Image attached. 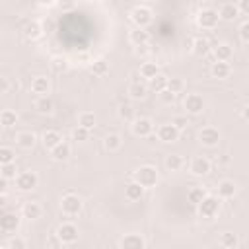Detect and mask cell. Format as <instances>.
I'll use <instances>...</instances> for the list:
<instances>
[{
	"mask_svg": "<svg viewBox=\"0 0 249 249\" xmlns=\"http://www.w3.org/2000/svg\"><path fill=\"white\" fill-rule=\"evenodd\" d=\"M220 208H222V198L218 195H206L202 198V202L196 206V212L204 220H214L218 216Z\"/></svg>",
	"mask_w": 249,
	"mask_h": 249,
	"instance_id": "obj_1",
	"label": "cell"
},
{
	"mask_svg": "<svg viewBox=\"0 0 249 249\" xmlns=\"http://www.w3.org/2000/svg\"><path fill=\"white\" fill-rule=\"evenodd\" d=\"M31 91L37 93L39 97H47L51 93V82L47 76H35L31 80Z\"/></svg>",
	"mask_w": 249,
	"mask_h": 249,
	"instance_id": "obj_15",
	"label": "cell"
},
{
	"mask_svg": "<svg viewBox=\"0 0 249 249\" xmlns=\"http://www.w3.org/2000/svg\"><path fill=\"white\" fill-rule=\"evenodd\" d=\"M167 89L171 91V93H181L183 89H185V80L183 78H179V76H173V78H169V84H167Z\"/></svg>",
	"mask_w": 249,
	"mask_h": 249,
	"instance_id": "obj_42",
	"label": "cell"
},
{
	"mask_svg": "<svg viewBox=\"0 0 249 249\" xmlns=\"http://www.w3.org/2000/svg\"><path fill=\"white\" fill-rule=\"evenodd\" d=\"M239 14H241V12H239V6H237L235 2H224V4H220V8H218V16H220V19H224V21H233Z\"/></svg>",
	"mask_w": 249,
	"mask_h": 249,
	"instance_id": "obj_14",
	"label": "cell"
},
{
	"mask_svg": "<svg viewBox=\"0 0 249 249\" xmlns=\"http://www.w3.org/2000/svg\"><path fill=\"white\" fill-rule=\"evenodd\" d=\"M10 249H25L27 247V241L23 239V237H19V235H14V237H10V241L6 243Z\"/></svg>",
	"mask_w": 249,
	"mask_h": 249,
	"instance_id": "obj_46",
	"label": "cell"
},
{
	"mask_svg": "<svg viewBox=\"0 0 249 249\" xmlns=\"http://www.w3.org/2000/svg\"><path fill=\"white\" fill-rule=\"evenodd\" d=\"M132 181L140 183L144 189H152V187H156V183L160 181V173H158V169H156L154 165H140V167L134 171Z\"/></svg>",
	"mask_w": 249,
	"mask_h": 249,
	"instance_id": "obj_2",
	"label": "cell"
},
{
	"mask_svg": "<svg viewBox=\"0 0 249 249\" xmlns=\"http://www.w3.org/2000/svg\"><path fill=\"white\" fill-rule=\"evenodd\" d=\"M19 214L18 212H10V210H6L4 214H2V218H0V230L4 231V233H12V231H16L18 228H19Z\"/></svg>",
	"mask_w": 249,
	"mask_h": 249,
	"instance_id": "obj_13",
	"label": "cell"
},
{
	"mask_svg": "<svg viewBox=\"0 0 249 249\" xmlns=\"http://www.w3.org/2000/svg\"><path fill=\"white\" fill-rule=\"evenodd\" d=\"M210 160L208 158H204V156H195L193 160H191V163H189V171H191V175H195V177H204V175H208L210 173Z\"/></svg>",
	"mask_w": 249,
	"mask_h": 249,
	"instance_id": "obj_12",
	"label": "cell"
},
{
	"mask_svg": "<svg viewBox=\"0 0 249 249\" xmlns=\"http://www.w3.org/2000/svg\"><path fill=\"white\" fill-rule=\"evenodd\" d=\"M41 214H43V206L39 202L27 200L21 204V216L27 220H37V218H41Z\"/></svg>",
	"mask_w": 249,
	"mask_h": 249,
	"instance_id": "obj_19",
	"label": "cell"
},
{
	"mask_svg": "<svg viewBox=\"0 0 249 249\" xmlns=\"http://www.w3.org/2000/svg\"><path fill=\"white\" fill-rule=\"evenodd\" d=\"M195 19L200 29H214L220 21V16H218V10H214V8H202Z\"/></svg>",
	"mask_w": 249,
	"mask_h": 249,
	"instance_id": "obj_6",
	"label": "cell"
},
{
	"mask_svg": "<svg viewBox=\"0 0 249 249\" xmlns=\"http://www.w3.org/2000/svg\"><path fill=\"white\" fill-rule=\"evenodd\" d=\"M216 191H218V196H220V198H233L235 193H237V185H235L231 179H222V181L218 183Z\"/></svg>",
	"mask_w": 249,
	"mask_h": 249,
	"instance_id": "obj_21",
	"label": "cell"
},
{
	"mask_svg": "<svg viewBox=\"0 0 249 249\" xmlns=\"http://www.w3.org/2000/svg\"><path fill=\"white\" fill-rule=\"evenodd\" d=\"M163 165L167 171H179L183 167V158L179 154H169V156H165Z\"/></svg>",
	"mask_w": 249,
	"mask_h": 249,
	"instance_id": "obj_37",
	"label": "cell"
},
{
	"mask_svg": "<svg viewBox=\"0 0 249 249\" xmlns=\"http://www.w3.org/2000/svg\"><path fill=\"white\" fill-rule=\"evenodd\" d=\"M191 53L195 56H206L210 53V41L206 37H195L191 43Z\"/></svg>",
	"mask_w": 249,
	"mask_h": 249,
	"instance_id": "obj_23",
	"label": "cell"
},
{
	"mask_svg": "<svg viewBox=\"0 0 249 249\" xmlns=\"http://www.w3.org/2000/svg\"><path fill=\"white\" fill-rule=\"evenodd\" d=\"M144 187L140 185V183H136V181H130V183H126L124 185V196L128 198V200H140L142 196H144Z\"/></svg>",
	"mask_w": 249,
	"mask_h": 249,
	"instance_id": "obj_26",
	"label": "cell"
},
{
	"mask_svg": "<svg viewBox=\"0 0 249 249\" xmlns=\"http://www.w3.org/2000/svg\"><path fill=\"white\" fill-rule=\"evenodd\" d=\"M70 146L66 144V142H62V144H58L54 150H51V158L54 160V161H66L68 158H70Z\"/></svg>",
	"mask_w": 249,
	"mask_h": 249,
	"instance_id": "obj_33",
	"label": "cell"
},
{
	"mask_svg": "<svg viewBox=\"0 0 249 249\" xmlns=\"http://www.w3.org/2000/svg\"><path fill=\"white\" fill-rule=\"evenodd\" d=\"M64 140H62V134L58 132V130H45L43 132V136H41V144H43V148L45 150H54L58 144H62Z\"/></svg>",
	"mask_w": 249,
	"mask_h": 249,
	"instance_id": "obj_17",
	"label": "cell"
},
{
	"mask_svg": "<svg viewBox=\"0 0 249 249\" xmlns=\"http://www.w3.org/2000/svg\"><path fill=\"white\" fill-rule=\"evenodd\" d=\"M78 237H80V230H78V226L72 224V222H62V224L56 228V239H58L60 243L72 245V243L78 241Z\"/></svg>",
	"mask_w": 249,
	"mask_h": 249,
	"instance_id": "obj_5",
	"label": "cell"
},
{
	"mask_svg": "<svg viewBox=\"0 0 249 249\" xmlns=\"http://www.w3.org/2000/svg\"><path fill=\"white\" fill-rule=\"evenodd\" d=\"M2 249H8V245H2Z\"/></svg>",
	"mask_w": 249,
	"mask_h": 249,
	"instance_id": "obj_52",
	"label": "cell"
},
{
	"mask_svg": "<svg viewBox=\"0 0 249 249\" xmlns=\"http://www.w3.org/2000/svg\"><path fill=\"white\" fill-rule=\"evenodd\" d=\"M10 88H12L10 80H8L6 76H0V93H2V95H6V93L10 91Z\"/></svg>",
	"mask_w": 249,
	"mask_h": 249,
	"instance_id": "obj_49",
	"label": "cell"
},
{
	"mask_svg": "<svg viewBox=\"0 0 249 249\" xmlns=\"http://www.w3.org/2000/svg\"><path fill=\"white\" fill-rule=\"evenodd\" d=\"M16 189L21 191V193H29L33 189H37L39 185V177L35 171H19L18 177H16Z\"/></svg>",
	"mask_w": 249,
	"mask_h": 249,
	"instance_id": "obj_8",
	"label": "cell"
},
{
	"mask_svg": "<svg viewBox=\"0 0 249 249\" xmlns=\"http://www.w3.org/2000/svg\"><path fill=\"white\" fill-rule=\"evenodd\" d=\"M95 123H97V119H95V115L91 111H82L78 115V126H84V128L91 130L95 126Z\"/></svg>",
	"mask_w": 249,
	"mask_h": 249,
	"instance_id": "obj_36",
	"label": "cell"
},
{
	"mask_svg": "<svg viewBox=\"0 0 249 249\" xmlns=\"http://www.w3.org/2000/svg\"><path fill=\"white\" fill-rule=\"evenodd\" d=\"M128 41L134 45V47H146L150 43V33L146 29H140V27H134L130 33H128Z\"/></svg>",
	"mask_w": 249,
	"mask_h": 249,
	"instance_id": "obj_22",
	"label": "cell"
},
{
	"mask_svg": "<svg viewBox=\"0 0 249 249\" xmlns=\"http://www.w3.org/2000/svg\"><path fill=\"white\" fill-rule=\"evenodd\" d=\"M239 39H241L243 43H247V45H249V19H247V21H243V23L239 25Z\"/></svg>",
	"mask_w": 249,
	"mask_h": 249,
	"instance_id": "obj_47",
	"label": "cell"
},
{
	"mask_svg": "<svg viewBox=\"0 0 249 249\" xmlns=\"http://www.w3.org/2000/svg\"><path fill=\"white\" fill-rule=\"evenodd\" d=\"M130 19H132L134 27L146 29V27L152 23V19H154V12H152L148 6L138 4V6H134V8L130 10Z\"/></svg>",
	"mask_w": 249,
	"mask_h": 249,
	"instance_id": "obj_3",
	"label": "cell"
},
{
	"mask_svg": "<svg viewBox=\"0 0 249 249\" xmlns=\"http://www.w3.org/2000/svg\"><path fill=\"white\" fill-rule=\"evenodd\" d=\"M8 249H10V247H8Z\"/></svg>",
	"mask_w": 249,
	"mask_h": 249,
	"instance_id": "obj_53",
	"label": "cell"
},
{
	"mask_svg": "<svg viewBox=\"0 0 249 249\" xmlns=\"http://www.w3.org/2000/svg\"><path fill=\"white\" fill-rule=\"evenodd\" d=\"M0 177L6 179V181H16V177H18V167H16V163L0 165Z\"/></svg>",
	"mask_w": 249,
	"mask_h": 249,
	"instance_id": "obj_41",
	"label": "cell"
},
{
	"mask_svg": "<svg viewBox=\"0 0 249 249\" xmlns=\"http://www.w3.org/2000/svg\"><path fill=\"white\" fill-rule=\"evenodd\" d=\"M179 136H181V130H177L171 123H165V124H161L160 128H158V138L161 140V142H175V140H179Z\"/></svg>",
	"mask_w": 249,
	"mask_h": 249,
	"instance_id": "obj_16",
	"label": "cell"
},
{
	"mask_svg": "<svg viewBox=\"0 0 249 249\" xmlns=\"http://www.w3.org/2000/svg\"><path fill=\"white\" fill-rule=\"evenodd\" d=\"M16 123H18V113H16L14 109H4V111L0 113V124H2L4 128H12Z\"/></svg>",
	"mask_w": 249,
	"mask_h": 249,
	"instance_id": "obj_35",
	"label": "cell"
},
{
	"mask_svg": "<svg viewBox=\"0 0 249 249\" xmlns=\"http://www.w3.org/2000/svg\"><path fill=\"white\" fill-rule=\"evenodd\" d=\"M119 249H146V239L136 231L124 233L119 239Z\"/></svg>",
	"mask_w": 249,
	"mask_h": 249,
	"instance_id": "obj_11",
	"label": "cell"
},
{
	"mask_svg": "<svg viewBox=\"0 0 249 249\" xmlns=\"http://www.w3.org/2000/svg\"><path fill=\"white\" fill-rule=\"evenodd\" d=\"M6 163H16V150L10 146L0 148V165H6Z\"/></svg>",
	"mask_w": 249,
	"mask_h": 249,
	"instance_id": "obj_40",
	"label": "cell"
},
{
	"mask_svg": "<svg viewBox=\"0 0 249 249\" xmlns=\"http://www.w3.org/2000/svg\"><path fill=\"white\" fill-rule=\"evenodd\" d=\"M82 208H84V202L74 193H68L60 198V212L66 214V216H78L82 212Z\"/></svg>",
	"mask_w": 249,
	"mask_h": 249,
	"instance_id": "obj_4",
	"label": "cell"
},
{
	"mask_svg": "<svg viewBox=\"0 0 249 249\" xmlns=\"http://www.w3.org/2000/svg\"><path fill=\"white\" fill-rule=\"evenodd\" d=\"M160 99H161V103L171 105V103L175 101V93H171L169 89H165V91H161V93H160Z\"/></svg>",
	"mask_w": 249,
	"mask_h": 249,
	"instance_id": "obj_48",
	"label": "cell"
},
{
	"mask_svg": "<svg viewBox=\"0 0 249 249\" xmlns=\"http://www.w3.org/2000/svg\"><path fill=\"white\" fill-rule=\"evenodd\" d=\"M33 107H35V111L39 115H53V111H54V103H53V99L49 95L47 97H39Z\"/></svg>",
	"mask_w": 249,
	"mask_h": 249,
	"instance_id": "obj_30",
	"label": "cell"
},
{
	"mask_svg": "<svg viewBox=\"0 0 249 249\" xmlns=\"http://www.w3.org/2000/svg\"><path fill=\"white\" fill-rule=\"evenodd\" d=\"M89 72H91L93 76L101 78V76H105V74L109 72V62L103 60V58H97V60H93V62L89 64Z\"/></svg>",
	"mask_w": 249,
	"mask_h": 249,
	"instance_id": "obj_34",
	"label": "cell"
},
{
	"mask_svg": "<svg viewBox=\"0 0 249 249\" xmlns=\"http://www.w3.org/2000/svg\"><path fill=\"white\" fill-rule=\"evenodd\" d=\"M121 146H123V138H121V134H117V132H109V134L103 138V148H105L107 152H119Z\"/></svg>",
	"mask_w": 249,
	"mask_h": 249,
	"instance_id": "obj_27",
	"label": "cell"
},
{
	"mask_svg": "<svg viewBox=\"0 0 249 249\" xmlns=\"http://www.w3.org/2000/svg\"><path fill=\"white\" fill-rule=\"evenodd\" d=\"M206 195H208V193H206L204 187H193V189L187 193V198H189V202H191L193 206H198Z\"/></svg>",
	"mask_w": 249,
	"mask_h": 249,
	"instance_id": "obj_38",
	"label": "cell"
},
{
	"mask_svg": "<svg viewBox=\"0 0 249 249\" xmlns=\"http://www.w3.org/2000/svg\"><path fill=\"white\" fill-rule=\"evenodd\" d=\"M161 72H160V64L158 62H154V60H146V62H142L140 64V76L146 80V82H152L156 76H160Z\"/></svg>",
	"mask_w": 249,
	"mask_h": 249,
	"instance_id": "obj_20",
	"label": "cell"
},
{
	"mask_svg": "<svg viewBox=\"0 0 249 249\" xmlns=\"http://www.w3.org/2000/svg\"><path fill=\"white\" fill-rule=\"evenodd\" d=\"M231 56H233V49L230 43H218L214 47V58L218 62H230Z\"/></svg>",
	"mask_w": 249,
	"mask_h": 249,
	"instance_id": "obj_24",
	"label": "cell"
},
{
	"mask_svg": "<svg viewBox=\"0 0 249 249\" xmlns=\"http://www.w3.org/2000/svg\"><path fill=\"white\" fill-rule=\"evenodd\" d=\"M171 124H173L177 130H185V128L189 126V119H187V115H177V117L171 119Z\"/></svg>",
	"mask_w": 249,
	"mask_h": 249,
	"instance_id": "obj_45",
	"label": "cell"
},
{
	"mask_svg": "<svg viewBox=\"0 0 249 249\" xmlns=\"http://www.w3.org/2000/svg\"><path fill=\"white\" fill-rule=\"evenodd\" d=\"M72 140L74 142H86V140H89V130L88 128H84V126H76L74 130H72Z\"/></svg>",
	"mask_w": 249,
	"mask_h": 249,
	"instance_id": "obj_43",
	"label": "cell"
},
{
	"mask_svg": "<svg viewBox=\"0 0 249 249\" xmlns=\"http://www.w3.org/2000/svg\"><path fill=\"white\" fill-rule=\"evenodd\" d=\"M167 84H169V76L160 74V76H156L152 82H148V88H150L152 91H156V93H161V91L167 89Z\"/></svg>",
	"mask_w": 249,
	"mask_h": 249,
	"instance_id": "obj_32",
	"label": "cell"
},
{
	"mask_svg": "<svg viewBox=\"0 0 249 249\" xmlns=\"http://www.w3.org/2000/svg\"><path fill=\"white\" fill-rule=\"evenodd\" d=\"M218 243L224 247V249H235L239 245V237L235 231H222L220 237H218Z\"/></svg>",
	"mask_w": 249,
	"mask_h": 249,
	"instance_id": "obj_28",
	"label": "cell"
},
{
	"mask_svg": "<svg viewBox=\"0 0 249 249\" xmlns=\"http://www.w3.org/2000/svg\"><path fill=\"white\" fill-rule=\"evenodd\" d=\"M130 132L138 138H148L154 134V121L148 117H136L130 123Z\"/></svg>",
	"mask_w": 249,
	"mask_h": 249,
	"instance_id": "obj_7",
	"label": "cell"
},
{
	"mask_svg": "<svg viewBox=\"0 0 249 249\" xmlns=\"http://www.w3.org/2000/svg\"><path fill=\"white\" fill-rule=\"evenodd\" d=\"M23 35H25V39H29V41L39 39V37L43 35V27H41V23H39V21H29V23L23 27Z\"/></svg>",
	"mask_w": 249,
	"mask_h": 249,
	"instance_id": "obj_31",
	"label": "cell"
},
{
	"mask_svg": "<svg viewBox=\"0 0 249 249\" xmlns=\"http://www.w3.org/2000/svg\"><path fill=\"white\" fill-rule=\"evenodd\" d=\"M51 68H53L54 72H64V70L68 68V60H66L64 56H56V58L51 60Z\"/></svg>",
	"mask_w": 249,
	"mask_h": 249,
	"instance_id": "obj_44",
	"label": "cell"
},
{
	"mask_svg": "<svg viewBox=\"0 0 249 249\" xmlns=\"http://www.w3.org/2000/svg\"><path fill=\"white\" fill-rule=\"evenodd\" d=\"M241 117H243V119L249 123V105H245V107L241 109Z\"/></svg>",
	"mask_w": 249,
	"mask_h": 249,
	"instance_id": "obj_51",
	"label": "cell"
},
{
	"mask_svg": "<svg viewBox=\"0 0 249 249\" xmlns=\"http://www.w3.org/2000/svg\"><path fill=\"white\" fill-rule=\"evenodd\" d=\"M117 115H119V119L121 121H134L136 117H134V109H132V105L130 103H121L119 105V109H117Z\"/></svg>",
	"mask_w": 249,
	"mask_h": 249,
	"instance_id": "obj_39",
	"label": "cell"
},
{
	"mask_svg": "<svg viewBox=\"0 0 249 249\" xmlns=\"http://www.w3.org/2000/svg\"><path fill=\"white\" fill-rule=\"evenodd\" d=\"M204 97L200 93H187L183 99V109L187 115H200L204 111Z\"/></svg>",
	"mask_w": 249,
	"mask_h": 249,
	"instance_id": "obj_9",
	"label": "cell"
},
{
	"mask_svg": "<svg viewBox=\"0 0 249 249\" xmlns=\"http://www.w3.org/2000/svg\"><path fill=\"white\" fill-rule=\"evenodd\" d=\"M220 138H222V134H220V130L216 126H204V128L198 130V142L202 146H206V148L218 146L220 144Z\"/></svg>",
	"mask_w": 249,
	"mask_h": 249,
	"instance_id": "obj_10",
	"label": "cell"
},
{
	"mask_svg": "<svg viewBox=\"0 0 249 249\" xmlns=\"http://www.w3.org/2000/svg\"><path fill=\"white\" fill-rule=\"evenodd\" d=\"M237 6H239V12H241V14L249 16V0H241Z\"/></svg>",
	"mask_w": 249,
	"mask_h": 249,
	"instance_id": "obj_50",
	"label": "cell"
},
{
	"mask_svg": "<svg viewBox=\"0 0 249 249\" xmlns=\"http://www.w3.org/2000/svg\"><path fill=\"white\" fill-rule=\"evenodd\" d=\"M16 144L21 150H31L37 144V134L31 132V130H21V132L16 134Z\"/></svg>",
	"mask_w": 249,
	"mask_h": 249,
	"instance_id": "obj_18",
	"label": "cell"
},
{
	"mask_svg": "<svg viewBox=\"0 0 249 249\" xmlns=\"http://www.w3.org/2000/svg\"><path fill=\"white\" fill-rule=\"evenodd\" d=\"M210 74H212V78H216V80H226V78H230V74H231V66H230V62H214L212 66H210Z\"/></svg>",
	"mask_w": 249,
	"mask_h": 249,
	"instance_id": "obj_25",
	"label": "cell"
},
{
	"mask_svg": "<svg viewBox=\"0 0 249 249\" xmlns=\"http://www.w3.org/2000/svg\"><path fill=\"white\" fill-rule=\"evenodd\" d=\"M148 86L144 84V82H132L130 86H128V95L132 97V99H144L146 95H148Z\"/></svg>",
	"mask_w": 249,
	"mask_h": 249,
	"instance_id": "obj_29",
	"label": "cell"
}]
</instances>
